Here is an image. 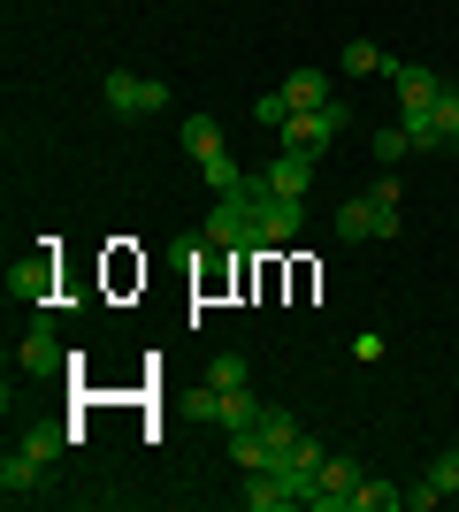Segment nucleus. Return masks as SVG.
I'll list each match as a JSON object with an SVG mask.
<instances>
[{
    "label": "nucleus",
    "instance_id": "obj_14",
    "mask_svg": "<svg viewBox=\"0 0 459 512\" xmlns=\"http://www.w3.org/2000/svg\"><path fill=\"white\" fill-rule=\"evenodd\" d=\"M337 69H352V77H391V54H383V46H375V39H352L345 46V54H337Z\"/></svg>",
    "mask_w": 459,
    "mask_h": 512
},
{
    "label": "nucleus",
    "instance_id": "obj_20",
    "mask_svg": "<svg viewBox=\"0 0 459 512\" xmlns=\"http://www.w3.org/2000/svg\"><path fill=\"white\" fill-rule=\"evenodd\" d=\"M176 138H184V153H192V161H207V153H222V123H215V115H192V123L176 130Z\"/></svg>",
    "mask_w": 459,
    "mask_h": 512
},
{
    "label": "nucleus",
    "instance_id": "obj_17",
    "mask_svg": "<svg viewBox=\"0 0 459 512\" xmlns=\"http://www.w3.org/2000/svg\"><path fill=\"white\" fill-rule=\"evenodd\" d=\"M31 490H39V459H23V451H8V459H0V497L16 505V497H31Z\"/></svg>",
    "mask_w": 459,
    "mask_h": 512
},
{
    "label": "nucleus",
    "instance_id": "obj_4",
    "mask_svg": "<svg viewBox=\"0 0 459 512\" xmlns=\"http://www.w3.org/2000/svg\"><path fill=\"white\" fill-rule=\"evenodd\" d=\"M352 490H360V459H322L314 490H306V512H352Z\"/></svg>",
    "mask_w": 459,
    "mask_h": 512
},
{
    "label": "nucleus",
    "instance_id": "obj_8",
    "mask_svg": "<svg viewBox=\"0 0 459 512\" xmlns=\"http://www.w3.org/2000/svg\"><path fill=\"white\" fill-rule=\"evenodd\" d=\"M391 85H398V115H414V107H437L444 77H437V69H421V62H398Z\"/></svg>",
    "mask_w": 459,
    "mask_h": 512
},
{
    "label": "nucleus",
    "instance_id": "obj_19",
    "mask_svg": "<svg viewBox=\"0 0 459 512\" xmlns=\"http://www.w3.org/2000/svg\"><path fill=\"white\" fill-rule=\"evenodd\" d=\"M261 398H253V383H238V390H222V428H253L261 421Z\"/></svg>",
    "mask_w": 459,
    "mask_h": 512
},
{
    "label": "nucleus",
    "instance_id": "obj_28",
    "mask_svg": "<svg viewBox=\"0 0 459 512\" xmlns=\"http://www.w3.org/2000/svg\"><path fill=\"white\" fill-rule=\"evenodd\" d=\"M207 383H215V390H238L245 383V360H238V352H222V360L207 367Z\"/></svg>",
    "mask_w": 459,
    "mask_h": 512
},
{
    "label": "nucleus",
    "instance_id": "obj_6",
    "mask_svg": "<svg viewBox=\"0 0 459 512\" xmlns=\"http://www.w3.org/2000/svg\"><path fill=\"white\" fill-rule=\"evenodd\" d=\"M16 367L23 375H54V367H69V352H62V337H54V321H31V329H23V344H16Z\"/></svg>",
    "mask_w": 459,
    "mask_h": 512
},
{
    "label": "nucleus",
    "instance_id": "obj_2",
    "mask_svg": "<svg viewBox=\"0 0 459 512\" xmlns=\"http://www.w3.org/2000/svg\"><path fill=\"white\" fill-rule=\"evenodd\" d=\"M54 283H62V260H54V245H39L31 260L8 268V299L31 306V314H54Z\"/></svg>",
    "mask_w": 459,
    "mask_h": 512
},
{
    "label": "nucleus",
    "instance_id": "obj_7",
    "mask_svg": "<svg viewBox=\"0 0 459 512\" xmlns=\"http://www.w3.org/2000/svg\"><path fill=\"white\" fill-rule=\"evenodd\" d=\"M261 184H268V192H284V199H306V192H314V153L284 146V153L261 169Z\"/></svg>",
    "mask_w": 459,
    "mask_h": 512
},
{
    "label": "nucleus",
    "instance_id": "obj_25",
    "mask_svg": "<svg viewBox=\"0 0 459 512\" xmlns=\"http://www.w3.org/2000/svg\"><path fill=\"white\" fill-rule=\"evenodd\" d=\"M291 115H299V107L284 100V85H276V92H261V100H253V123H268V130H284Z\"/></svg>",
    "mask_w": 459,
    "mask_h": 512
},
{
    "label": "nucleus",
    "instance_id": "obj_9",
    "mask_svg": "<svg viewBox=\"0 0 459 512\" xmlns=\"http://www.w3.org/2000/svg\"><path fill=\"white\" fill-rule=\"evenodd\" d=\"M452 490H459V451H437V459H429V474H421L414 490H406V505L429 512V505H444Z\"/></svg>",
    "mask_w": 459,
    "mask_h": 512
},
{
    "label": "nucleus",
    "instance_id": "obj_16",
    "mask_svg": "<svg viewBox=\"0 0 459 512\" xmlns=\"http://www.w3.org/2000/svg\"><path fill=\"white\" fill-rule=\"evenodd\" d=\"M284 100H291V107H329L337 92H329L322 69H291V77H284Z\"/></svg>",
    "mask_w": 459,
    "mask_h": 512
},
{
    "label": "nucleus",
    "instance_id": "obj_12",
    "mask_svg": "<svg viewBox=\"0 0 459 512\" xmlns=\"http://www.w3.org/2000/svg\"><path fill=\"white\" fill-rule=\"evenodd\" d=\"M199 184H207V192H215V199L245 192V169H238V161H230V146H222V153H207V161H199Z\"/></svg>",
    "mask_w": 459,
    "mask_h": 512
},
{
    "label": "nucleus",
    "instance_id": "obj_18",
    "mask_svg": "<svg viewBox=\"0 0 459 512\" xmlns=\"http://www.w3.org/2000/svg\"><path fill=\"white\" fill-rule=\"evenodd\" d=\"M406 123V138H414V153H444V123H437V107H414V115H398Z\"/></svg>",
    "mask_w": 459,
    "mask_h": 512
},
{
    "label": "nucleus",
    "instance_id": "obj_15",
    "mask_svg": "<svg viewBox=\"0 0 459 512\" xmlns=\"http://www.w3.org/2000/svg\"><path fill=\"white\" fill-rule=\"evenodd\" d=\"M337 237H345V245H368V237H375V199L368 192L337 207Z\"/></svg>",
    "mask_w": 459,
    "mask_h": 512
},
{
    "label": "nucleus",
    "instance_id": "obj_5",
    "mask_svg": "<svg viewBox=\"0 0 459 512\" xmlns=\"http://www.w3.org/2000/svg\"><path fill=\"white\" fill-rule=\"evenodd\" d=\"M322 459H329V451H322V444H314V436L299 428V444H291V451H284V459H276L268 474H276V482H284V490H291V497L306 505V490H314V474H322Z\"/></svg>",
    "mask_w": 459,
    "mask_h": 512
},
{
    "label": "nucleus",
    "instance_id": "obj_13",
    "mask_svg": "<svg viewBox=\"0 0 459 512\" xmlns=\"http://www.w3.org/2000/svg\"><path fill=\"white\" fill-rule=\"evenodd\" d=\"M230 459H238L245 474L253 467H268V459H276V444H268V428L253 421V428H230Z\"/></svg>",
    "mask_w": 459,
    "mask_h": 512
},
{
    "label": "nucleus",
    "instance_id": "obj_21",
    "mask_svg": "<svg viewBox=\"0 0 459 512\" xmlns=\"http://www.w3.org/2000/svg\"><path fill=\"white\" fill-rule=\"evenodd\" d=\"M398 505H406V490H391V482L360 474V490H352V512H398Z\"/></svg>",
    "mask_w": 459,
    "mask_h": 512
},
{
    "label": "nucleus",
    "instance_id": "obj_29",
    "mask_svg": "<svg viewBox=\"0 0 459 512\" xmlns=\"http://www.w3.org/2000/svg\"><path fill=\"white\" fill-rule=\"evenodd\" d=\"M352 360H383V329H360V337H352Z\"/></svg>",
    "mask_w": 459,
    "mask_h": 512
},
{
    "label": "nucleus",
    "instance_id": "obj_22",
    "mask_svg": "<svg viewBox=\"0 0 459 512\" xmlns=\"http://www.w3.org/2000/svg\"><path fill=\"white\" fill-rule=\"evenodd\" d=\"M62 444H69V428H23V444H16V451H23V459H39V467H46V459H54V451H62Z\"/></svg>",
    "mask_w": 459,
    "mask_h": 512
},
{
    "label": "nucleus",
    "instance_id": "obj_3",
    "mask_svg": "<svg viewBox=\"0 0 459 512\" xmlns=\"http://www.w3.org/2000/svg\"><path fill=\"white\" fill-rule=\"evenodd\" d=\"M345 123H352V107H345V100H329V107H299V115L284 123V146H299V153H314V161H322V153L345 138Z\"/></svg>",
    "mask_w": 459,
    "mask_h": 512
},
{
    "label": "nucleus",
    "instance_id": "obj_26",
    "mask_svg": "<svg viewBox=\"0 0 459 512\" xmlns=\"http://www.w3.org/2000/svg\"><path fill=\"white\" fill-rule=\"evenodd\" d=\"M437 123H444V146L459 153V85H444V92H437Z\"/></svg>",
    "mask_w": 459,
    "mask_h": 512
},
{
    "label": "nucleus",
    "instance_id": "obj_30",
    "mask_svg": "<svg viewBox=\"0 0 459 512\" xmlns=\"http://www.w3.org/2000/svg\"><path fill=\"white\" fill-rule=\"evenodd\" d=\"M452 451H459V436H452Z\"/></svg>",
    "mask_w": 459,
    "mask_h": 512
},
{
    "label": "nucleus",
    "instance_id": "obj_24",
    "mask_svg": "<svg viewBox=\"0 0 459 512\" xmlns=\"http://www.w3.org/2000/svg\"><path fill=\"white\" fill-rule=\"evenodd\" d=\"M406 153H414L406 123H383V130H375V161H383V169H391V161H406Z\"/></svg>",
    "mask_w": 459,
    "mask_h": 512
},
{
    "label": "nucleus",
    "instance_id": "obj_27",
    "mask_svg": "<svg viewBox=\"0 0 459 512\" xmlns=\"http://www.w3.org/2000/svg\"><path fill=\"white\" fill-rule=\"evenodd\" d=\"M192 421H199V428H222V390H215V383H199V398H192Z\"/></svg>",
    "mask_w": 459,
    "mask_h": 512
},
{
    "label": "nucleus",
    "instance_id": "obj_23",
    "mask_svg": "<svg viewBox=\"0 0 459 512\" xmlns=\"http://www.w3.org/2000/svg\"><path fill=\"white\" fill-rule=\"evenodd\" d=\"M261 428H268V444H276V459H284V451L299 444V421H291L284 406H268V413H261ZM276 459H268V467H276Z\"/></svg>",
    "mask_w": 459,
    "mask_h": 512
},
{
    "label": "nucleus",
    "instance_id": "obj_10",
    "mask_svg": "<svg viewBox=\"0 0 459 512\" xmlns=\"http://www.w3.org/2000/svg\"><path fill=\"white\" fill-rule=\"evenodd\" d=\"M100 100H108V115H123V123H131V115H146V77L108 69V77H100Z\"/></svg>",
    "mask_w": 459,
    "mask_h": 512
},
{
    "label": "nucleus",
    "instance_id": "obj_11",
    "mask_svg": "<svg viewBox=\"0 0 459 512\" xmlns=\"http://www.w3.org/2000/svg\"><path fill=\"white\" fill-rule=\"evenodd\" d=\"M245 512H284V505H299V497H291L284 490V482H276V474H268V467H253V474H245Z\"/></svg>",
    "mask_w": 459,
    "mask_h": 512
},
{
    "label": "nucleus",
    "instance_id": "obj_1",
    "mask_svg": "<svg viewBox=\"0 0 459 512\" xmlns=\"http://www.w3.org/2000/svg\"><path fill=\"white\" fill-rule=\"evenodd\" d=\"M253 230H261V253L299 245L306 237V199H284V192H268L261 176H253Z\"/></svg>",
    "mask_w": 459,
    "mask_h": 512
}]
</instances>
